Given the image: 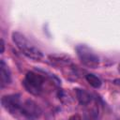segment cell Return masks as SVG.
Returning a JSON list of instances; mask_svg holds the SVG:
<instances>
[{
    "mask_svg": "<svg viewBox=\"0 0 120 120\" xmlns=\"http://www.w3.org/2000/svg\"><path fill=\"white\" fill-rule=\"evenodd\" d=\"M2 107L17 120H36L41 109L32 99H22L20 94L6 95L1 98Z\"/></svg>",
    "mask_w": 120,
    "mask_h": 120,
    "instance_id": "1",
    "label": "cell"
},
{
    "mask_svg": "<svg viewBox=\"0 0 120 120\" xmlns=\"http://www.w3.org/2000/svg\"><path fill=\"white\" fill-rule=\"evenodd\" d=\"M11 37L13 42L22 54L36 61H39L43 58L42 52L35 44H33L23 34L20 32H13Z\"/></svg>",
    "mask_w": 120,
    "mask_h": 120,
    "instance_id": "2",
    "label": "cell"
},
{
    "mask_svg": "<svg viewBox=\"0 0 120 120\" xmlns=\"http://www.w3.org/2000/svg\"><path fill=\"white\" fill-rule=\"evenodd\" d=\"M45 78L41 74L35 71H28L22 81L23 87L32 95H40L45 85Z\"/></svg>",
    "mask_w": 120,
    "mask_h": 120,
    "instance_id": "3",
    "label": "cell"
},
{
    "mask_svg": "<svg viewBox=\"0 0 120 120\" xmlns=\"http://www.w3.org/2000/svg\"><path fill=\"white\" fill-rule=\"evenodd\" d=\"M77 55L82 65L89 68H97L99 66V57L95 52L86 45H79L76 47Z\"/></svg>",
    "mask_w": 120,
    "mask_h": 120,
    "instance_id": "4",
    "label": "cell"
},
{
    "mask_svg": "<svg viewBox=\"0 0 120 120\" xmlns=\"http://www.w3.org/2000/svg\"><path fill=\"white\" fill-rule=\"evenodd\" d=\"M0 69H1V88H4L10 83L11 74H10V70H9L8 65L5 63V61L3 59L1 60Z\"/></svg>",
    "mask_w": 120,
    "mask_h": 120,
    "instance_id": "5",
    "label": "cell"
},
{
    "mask_svg": "<svg viewBox=\"0 0 120 120\" xmlns=\"http://www.w3.org/2000/svg\"><path fill=\"white\" fill-rule=\"evenodd\" d=\"M76 96L79 100V102L82 105L88 104L91 101V96L88 92L82 90V89H76Z\"/></svg>",
    "mask_w": 120,
    "mask_h": 120,
    "instance_id": "6",
    "label": "cell"
},
{
    "mask_svg": "<svg viewBox=\"0 0 120 120\" xmlns=\"http://www.w3.org/2000/svg\"><path fill=\"white\" fill-rule=\"evenodd\" d=\"M85 80L94 88H99L100 85H101V80L98 76H96L94 74H91V73L86 74L85 75Z\"/></svg>",
    "mask_w": 120,
    "mask_h": 120,
    "instance_id": "7",
    "label": "cell"
},
{
    "mask_svg": "<svg viewBox=\"0 0 120 120\" xmlns=\"http://www.w3.org/2000/svg\"><path fill=\"white\" fill-rule=\"evenodd\" d=\"M68 120H82V117L79 114H73V115H71L69 117Z\"/></svg>",
    "mask_w": 120,
    "mask_h": 120,
    "instance_id": "8",
    "label": "cell"
},
{
    "mask_svg": "<svg viewBox=\"0 0 120 120\" xmlns=\"http://www.w3.org/2000/svg\"><path fill=\"white\" fill-rule=\"evenodd\" d=\"M1 47H2V50H1V53L4 52V49H5V43H4V40L1 39Z\"/></svg>",
    "mask_w": 120,
    "mask_h": 120,
    "instance_id": "9",
    "label": "cell"
},
{
    "mask_svg": "<svg viewBox=\"0 0 120 120\" xmlns=\"http://www.w3.org/2000/svg\"><path fill=\"white\" fill-rule=\"evenodd\" d=\"M118 71L120 72V64H119V66H118Z\"/></svg>",
    "mask_w": 120,
    "mask_h": 120,
    "instance_id": "10",
    "label": "cell"
}]
</instances>
